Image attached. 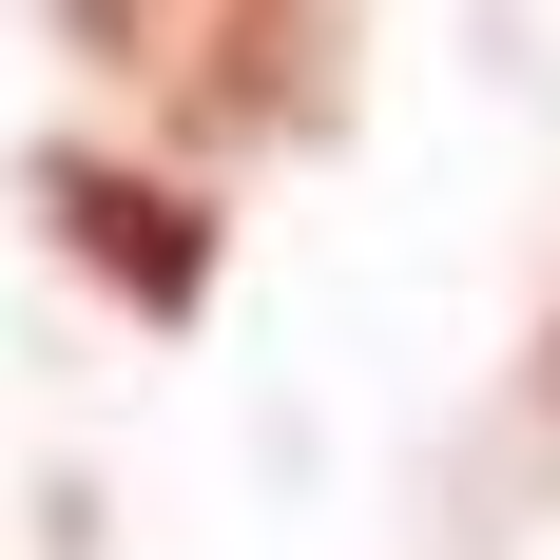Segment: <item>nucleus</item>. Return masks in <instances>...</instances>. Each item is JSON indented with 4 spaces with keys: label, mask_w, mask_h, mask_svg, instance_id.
Instances as JSON below:
<instances>
[{
    "label": "nucleus",
    "mask_w": 560,
    "mask_h": 560,
    "mask_svg": "<svg viewBox=\"0 0 560 560\" xmlns=\"http://www.w3.org/2000/svg\"><path fill=\"white\" fill-rule=\"evenodd\" d=\"M78 58H116L194 136H290L329 116V0H58Z\"/></svg>",
    "instance_id": "obj_1"
},
{
    "label": "nucleus",
    "mask_w": 560,
    "mask_h": 560,
    "mask_svg": "<svg viewBox=\"0 0 560 560\" xmlns=\"http://www.w3.org/2000/svg\"><path fill=\"white\" fill-rule=\"evenodd\" d=\"M39 194H58V232H78V271H116L136 310H194V290H213V232H194V194H155V174H116V155H58Z\"/></svg>",
    "instance_id": "obj_2"
}]
</instances>
